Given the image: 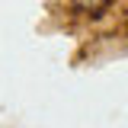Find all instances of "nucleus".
Masks as SVG:
<instances>
[{
  "label": "nucleus",
  "instance_id": "1",
  "mask_svg": "<svg viewBox=\"0 0 128 128\" xmlns=\"http://www.w3.org/2000/svg\"><path fill=\"white\" fill-rule=\"evenodd\" d=\"M109 0H74V6L77 10H86V13H96V10H102Z\"/></svg>",
  "mask_w": 128,
  "mask_h": 128
}]
</instances>
